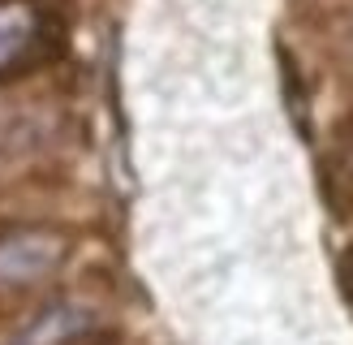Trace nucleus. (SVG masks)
I'll list each match as a JSON object with an SVG mask.
<instances>
[{"label":"nucleus","instance_id":"1","mask_svg":"<svg viewBox=\"0 0 353 345\" xmlns=\"http://www.w3.org/2000/svg\"><path fill=\"white\" fill-rule=\"evenodd\" d=\"M61 26L34 0H0V78H22L52 61Z\"/></svg>","mask_w":353,"mask_h":345},{"label":"nucleus","instance_id":"2","mask_svg":"<svg viewBox=\"0 0 353 345\" xmlns=\"http://www.w3.org/2000/svg\"><path fill=\"white\" fill-rule=\"evenodd\" d=\"M69 259V237L48 224H22V229L0 233V285L22 289L39 285L52 272H61Z\"/></svg>","mask_w":353,"mask_h":345},{"label":"nucleus","instance_id":"3","mask_svg":"<svg viewBox=\"0 0 353 345\" xmlns=\"http://www.w3.org/2000/svg\"><path fill=\"white\" fill-rule=\"evenodd\" d=\"M95 328V315L82 302H52L34 315L9 345H74Z\"/></svg>","mask_w":353,"mask_h":345},{"label":"nucleus","instance_id":"4","mask_svg":"<svg viewBox=\"0 0 353 345\" xmlns=\"http://www.w3.org/2000/svg\"><path fill=\"white\" fill-rule=\"evenodd\" d=\"M345 281H349V293H353V250H349V259H345Z\"/></svg>","mask_w":353,"mask_h":345}]
</instances>
